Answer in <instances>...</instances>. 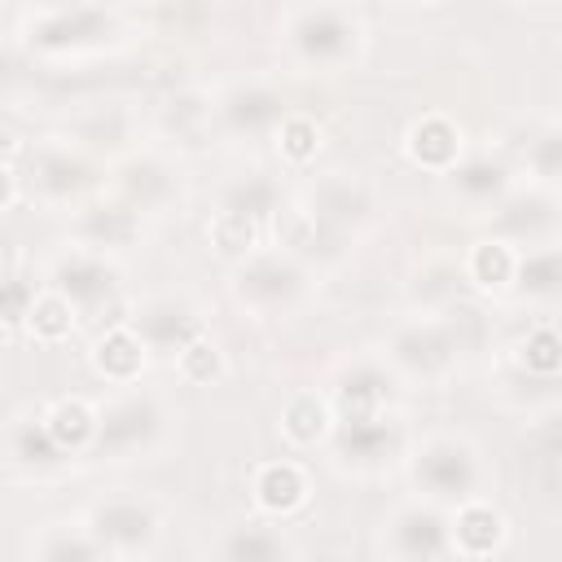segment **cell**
<instances>
[{
    "label": "cell",
    "instance_id": "obj_1",
    "mask_svg": "<svg viewBox=\"0 0 562 562\" xmlns=\"http://www.w3.org/2000/svg\"><path fill=\"white\" fill-rule=\"evenodd\" d=\"M290 40L303 61H316V66L342 61L356 44V22L347 9H303L290 22Z\"/></svg>",
    "mask_w": 562,
    "mask_h": 562
},
{
    "label": "cell",
    "instance_id": "obj_2",
    "mask_svg": "<svg viewBox=\"0 0 562 562\" xmlns=\"http://www.w3.org/2000/svg\"><path fill=\"white\" fill-rule=\"evenodd\" d=\"M413 474H417L422 492H430L435 501H465L474 492V483H479V465H474L470 448L465 443H452V439L430 443L417 457V470Z\"/></svg>",
    "mask_w": 562,
    "mask_h": 562
},
{
    "label": "cell",
    "instance_id": "obj_3",
    "mask_svg": "<svg viewBox=\"0 0 562 562\" xmlns=\"http://www.w3.org/2000/svg\"><path fill=\"white\" fill-rule=\"evenodd\" d=\"M158 422L162 413L149 404V400H123L114 408H105L97 417V435H92V448L97 452H132V448H145L154 435H158Z\"/></svg>",
    "mask_w": 562,
    "mask_h": 562
},
{
    "label": "cell",
    "instance_id": "obj_4",
    "mask_svg": "<svg viewBox=\"0 0 562 562\" xmlns=\"http://www.w3.org/2000/svg\"><path fill=\"white\" fill-rule=\"evenodd\" d=\"M299 290H303V272L290 259H281V255H259L237 277V294L246 303H255V307H281Z\"/></svg>",
    "mask_w": 562,
    "mask_h": 562
},
{
    "label": "cell",
    "instance_id": "obj_5",
    "mask_svg": "<svg viewBox=\"0 0 562 562\" xmlns=\"http://www.w3.org/2000/svg\"><path fill=\"white\" fill-rule=\"evenodd\" d=\"M132 334H136L140 347H149V351L180 356L189 342L202 338V325H198V316H193L189 307H180V303H154V307H145V312L136 316Z\"/></svg>",
    "mask_w": 562,
    "mask_h": 562
},
{
    "label": "cell",
    "instance_id": "obj_6",
    "mask_svg": "<svg viewBox=\"0 0 562 562\" xmlns=\"http://www.w3.org/2000/svg\"><path fill=\"white\" fill-rule=\"evenodd\" d=\"M92 540L110 549H140L154 540V514L140 501H105L92 509Z\"/></svg>",
    "mask_w": 562,
    "mask_h": 562
},
{
    "label": "cell",
    "instance_id": "obj_7",
    "mask_svg": "<svg viewBox=\"0 0 562 562\" xmlns=\"http://www.w3.org/2000/svg\"><path fill=\"white\" fill-rule=\"evenodd\" d=\"M110 31V13L105 9H88V4H70V9H48L31 22V40L44 48H66V44H83Z\"/></svg>",
    "mask_w": 562,
    "mask_h": 562
},
{
    "label": "cell",
    "instance_id": "obj_8",
    "mask_svg": "<svg viewBox=\"0 0 562 562\" xmlns=\"http://www.w3.org/2000/svg\"><path fill=\"white\" fill-rule=\"evenodd\" d=\"M220 114H224V123H228L233 132H241V136H263V132H272V127L285 119V101H281L272 88H263V83H241V88H233V92L224 97Z\"/></svg>",
    "mask_w": 562,
    "mask_h": 562
},
{
    "label": "cell",
    "instance_id": "obj_9",
    "mask_svg": "<svg viewBox=\"0 0 562 562\" xmlns=\"http://www.w3.org/2000/svg\"><path fill=\"white\" fill-rule=\"evenodd\" d=\"M391 544L400 558L408 562H435L443 549H448V522L435 514V509H404L395 522H391Z\"/></svg>",
    "mask_w": 562,
    "mask_h": 562
},
{
    "label": "cell",
    "instance_id": "obj_10",
    "mask_svg": "<svg viewBox=\"0 0 562 562\" xmlns=\"http://www.w3.org/2000/svg\"><path fill=\"white\" fill-rule=\"evenodd\" d=\"M57 299L75 307H97L114 294V268H105L97 255H70L57 263Z\"/></svg>",
    "mask_w": 562,
    "mask_h": 562
},
{
    "label": "cell",
    "instance_id": "obj_11",
    "mask_svg": "<svg viewBox=\"0 0 562 562\" xmlns=\"http://www.w3.org/2000/svg\"><path fill=\"white\" fill-rule=\"evenodd\" d=\"M452 351H457V338H452V329L439 325V321L408 325V329L395 338V360H400L404 369H413V373H439V369H448Z\"/></svg>",
    "mask_w": 562,
    "mask_h": 562
},
{
    "label": "cell",
    "instance_id": "obj_12",
    "mask_svg": "<svg viewBox=\"0 0 562 562\" xmlns=\"http://www.w3.org/2000/svg\"><path fill=\"white\" fill-rule=\"evenodd\" d=\"M400 443V430L391 417H342L338 422V452L347 461H360V465H373L382 457H391Z\"/></svg>",
    "mask_w": 562,
    "mask_h": 562
},
{
    "label": "cell",
    "instance_id": "obj_13",
    "mask_svg": "<svg viewBox=\"0 0 562 562\" xmlns=\"http://www.w3.org/2000/svg\"><path fill=\"white\" fill-rule=\"evenodd\" d=\"M364 211H369L364 189H360L356 180H347V176H329V180L316 184V193H312V211H307V215L342 233V228L356 224Z\"/></svg>",
    "mask_w": 562,
    "mask_h": 562
},
{
    "label": "cell",
    "instance_id": "obj_14",
    "mask_svg": "<svg viewBox=\"0 0 562 562\" xmlns=\"http://www.w3.org/2000/svg\"><path fill=\"white\" fill-rule=\"evenodd\" d=\"M281 206V189H277V180L272 176H241V180H233L228 189H224V215H233V220H241V224H259V220H268L272 211Z\"/></svg>",
    "mask_w": 562,
    "mask_h": 562
},
{
    "label": "cell",
    "instance_id": "obj_15",
    "mask_svg": "<svg viewBox=\"0 0 562 562\" xmlns=\"http://www.w3.org/2000/svg\"><path fill=\"white\" fill-rule=\"evenodd\" d=\"M386 400H391V378L378 364H356L338 386L342 417H378Z\"/></svg>",
    "mask_w": 562,
    "mask_h": 562
},
{
    "label": "cell",
    "instance_id": "obj_16",
    "mask_svg": "<svg viewBox=\"0 0 562 562\" xmlns=\"http://www.w3.org/2000/svg\"><path fill=\"white\" fill-rule=\"evenodd\" d=\"M220 558L224 562H285L290 558V544L268 522H250V527H237L224 540V553Z\"/></svg>",
    "mask_w": 562,
    "mask_h": 562
},
{
    "label": "cell",
    "instance_id": "obj_17",
    "mask_svg": "<svg viewBox=\"0 0 562 562\" xmlns=\"http://www.w3.org/2000/svg\"><path fill=\"white\" fill-rule=\"evenodd\" d=\"M119 184H123V206L127 211H149V206H158V202L171 198V176L158 162H149V158L127 162Z\"/></svg>",
    "mask_w": 562,
    "mask_h": 562
},
{
    "label": "cell",
    "instance_id": "obj_18",
    "mask_svg": "<svg viewBox=\"0 0 562 562\" xmlns=\"http://www.w3.org/2000/svg\"><path fill=\"white\" fill-rule=\"evenodd\" d=\"M35 184L48 198H70L75 189L88 184V162L70 158L66 149H44V154H35Z\"/></svg>",
    "mask_w": 562,
    "mask_h": 562
},
{
    "label": "cell",
    "instance_id": "obj_19",
    "mask_svg": "<svg viewBox=\"0 0 562 562\" xmlns=\"http://www.w3.org/2000/svg\"><path fill=\"white\" fill-rule=\"evenodd\" d=\"M553 224V202L549 198H540V193H527V198H514L505 211H496V233H505V237H540L544 228Z\"/></svg>",
    "mask_w": 562,
    "mask_h": 562
},
{
    "label": "cell",
    "instance_id": "obj_20",
    "mask_svg": "<svg viewBox=\"0 0 562 562\" xmlns=\"http://www.w3.org/2000/svg\"><path fill=\"white\" fill-rule=\"evenodd\" d=\"M79 233H83L92 246H127V241L140 233V220H136V211H127V206H92V211H83Z\"/></svg>",
    "mask_w": 562,
    "mask_h": 562
},
{
    "label": "cell",
    "instance_id": "obj_21",
    "mask_svg": "<svg viewBox=\"0 0 562 562\" xmlns=\"http://www.w3.org/2000/svg\"><path fill=\"white\" fill-rule=\"evenodd\" d=\"M408 149L426 167H448L457 158V127L448 119H422L408 136Z\"/></svg>",
    "mask_w": 562,
    "mask_h": 562
},
{
    "label": "cell",
    "instance_id": "obj_22",
    "mask_svg": "<svg viewBox=\"0 0 562 562\" xmlns=\"http://www.w3.org/2000/svg\"><path fill=\"white\" fill-rule=\"evenodd\" d=\"M505 180H509V171H505V162H496V158H470L465 167L452 171L457 193H465L470 202H492V198H501V193H505Z\"/></svg>",
    "mask_w": 562,
    "mask_h": 562
},
{
    "label": "cell",
    "instance_id": "obj_23",
    "mask_svg": "<svg viewBox=\"0 0 562 562\" xmlns=\"http://www.w3.org/2000/svg\"><path fill=\"white\" fill-rule=\"evenodd\" d=\"M522 294L531 299H553L558 294V281H562V263H558V250L544 246V250H531L522 263H514V277Z\"/></svg>",
    "mask_w": 562,
    "mask_h": 562
},
{
    "label": "cell",
    "instance_id": "obj_24",
    "mask_svg": "<svg viewBox=\"0 0 562 562\" xmlns=\"http://www.w3.org/2000/svg\"><path fill=\"white\" fill-rule=\"evenodd\" d=\"M44 430L53 435V443H57L61 452H66V448H88V443H92V435H97V417H92L83 404L66 400V404H57V408L48 413Z\"/></svg>",
    "mask_w": 562,
    "mask_h": 562
},
{
    "label": "cell",
    "instance_id": "obj_25",
    "mask_svg": "<svg viewBox=\"0 0 562 562\" xmlns=\"http://www.w3.org/2000/svg\"><path fill=\"white\" fill-rule=\"evenodd\" d=\"M140 360H145V347H140V338H136L132 329H114V334H105L101 347H97V364H101L110 378H132V373L140 369Z\"/></svg>",
    "mask_w": 562,
    "mask_h": 562
},
{
    "label": "cell",
    "instance_id": "obj_26",
    "mask_svg": "<svg viewBox=\"0 0 562 562\" xmlns=\"http://www.w3.org/2000/svg\"><path fill=\"white\" fill-rule=\"evenodd\" d=\"M501 540V514H492L487 505H465L457 514V544L470 553H487Z\"/></svg>",
    "mask_w": 562,
    "mask_h": 562
},
{
    "label": "cell",
    "instance_id": "obj_27",
    "mask_svg": "<svg viewBox=\"0 0 562 562\" xmlns=\"http://www.w3.org/2000/svg\"><path fill=\"white\" fill-rule=\"evenodd\" d=\"M255 492H259V501L268 505V509H294L299 501H303V474L294 470V465H268L263 474H259V483H255Z\"/></svg>",
    "mask_w": 562,
    "mask_h": 562
},
{
    "label": "cell",
    "instance_id": "obj_28",
    "mask_svg": "<svg viewBox=\"0 0 562 562\" xmlns=\"http://www.w3.org/2000/svg\"><path fill=\"white\" fill-rule=\"evenodd\" d=\"M40 562H101V544L92 540V531H53L44 540Z\"/></svg>",
    "mask_w": 562,
    "mask_h": 562
},
{
    "label": "cell",
    "instance_id": "obj_29",
    "mask_svg": "<svg viewBox=\"0 0 562 562\" xmlns=\"http://www.w3.org/2000/svg\"><path fill=\"white\" fill-rule=\"evenodd\" d=\"M470 272H474V281H483V285H501V281H509L514 277V259H509V250L505 246H479L474 250V259H470Z\"/></svg>",
    "mask_w": 562,
    "mask_h": 562
},
{
    "label": "cell",
    "instance_id": "obj_30",
    "mask_svg": "<svg viewBox=\"0 0 562 562\" xmlns=\"http://www.w3.org/2000/svg\"><path fill=\"white\" fill-rule=\"evenodd\" d=\"M285 430H290L299 443L316 439V435L325 430V408H321L312 395H299V400L285 408Z\"/></svg>",
    "mask_w": 562,
    "mask_h": 562
},
{
    "label": "cell",
    "instance_id": "obj_31",
    "mask_svg": "<svg viewBox=\"0 0 562 562\" xmlns=\"http://www.w3.org/2000/svg\"><path fill=\"white\" fill-rule=\"evenodd\" d=\"M18 457L22 461H35V465H53V461H61V448L53 443V435L44 430V422H26L18 430Z\"/></svg>",
    "mask_w": 562,
    "mask_h": 562
},
{
    "label": "cell",
    "instance_id": "obj_32",
    "mask_svg": "<svg viewBox=\"0 0 562 562\" xmlns=\"http://www.w3.org/2000/svg\"><path fill=\"white\" fill-rule=\"evenodd\" d=\"M522 360H527V369H536V373H553V369H558V334H553V329H536V334L522 342Z\"/></svg>",
    "mask_w": 562,
    "mask_h": 562
},
{
    "label": "cell",
    "instance_id": "obj_33",
    "mask_svg": "<svg viewBox=\"0 0 562 562\" xmlns=\"http://www.w3.org/2000/svg\"><path fill=\"white\" fill-rule=\"evenodd\" d=\"M527 162H531V171H536V176L553 180V176H558V167H562V136H558V132H544L540 140H531Z\"/></svg>",
    "mask_w": 562,
    "mask_h": 562
},
{
    "label": "cell",
    "instance_id": "obj_34",
    "mask_svg": "<svg viewBox=\"0 0 562 562\" xmlns=\"http://www.w3.org/2000/svg\"><path fill=\"white\" fill-rule=\"evenodd\" d=\"M31 321L44 338H57L70 329V303L66 299H44V303H31Z\"/></svg>",
    "mask_w": 562,
    "mask_h": 562
},
{
    "label": "cell",
    "instance_id": "obj_35",
    "mask_svg": "<svg viewBox=\"0 0 562 562\" xmlns=\"http://www.w3.org/2000/svg\"><path fill=\"white\" fill-rule=\"evenodd\" d=\"M281 145L290 158H307L316 149V123L312 119H281Z\"/></svg>",
    "mask_w": 562,
    "mask_h": 562
},
{
    "label": "cell",
    "instance_id": "obj_36",
    "mask_svg": "<svg viewBox=\"0 0 562 562\" xmlns=\"http://www.w3.org/2000/svg\"><path fill=\"white\" fill-rule=\"evenodd\" d=\"M31 303H35V294H31V285H26L22 277H4V281H0V312H4L9 321L31 316Z\"/></svg>",
    "mask_w": 562,
    "mask_h": 562
},
{
    "label": "cell",
    "instance_id": "obj_37",
    "mask_svg": "<svg viewBox=\"0 0 562 562\" xmlns=\"http://www.w3.org/2000/svg\"><path fill=\"white\" fill-rule=\"evenodd\" d=\"M180 364H184V373H189V378H211L220 360H215V347L198 338V342H189V347L180 351Z\"/></svg>",
    "mask_w": 562,
    "mask_h": 562
},
{
    "label": "cell",
    "instance_id": "obj_38",
    "mask_svg": "<svg viewBox=\"0 0 562 562\" xmlns=\"http://www.w3.org/2000/svg\"><path fill=\"white\" fill-rule=\"evenodd\" d=\"M211 233H215V241H220V250H241V246L250 241V233H255V228L220 211V220H215V228H211Z\"/></svg>",
    "mask_w": 562,
    "mask_h": 562
},
{
    "label": "cell",
    "instance_id": "obj_39",
    "mask_svg": "<svg viewBox=\"0 0 562 562\" xmlns=\"http://www.w3.org/2000/svg\"><path fill=\"white\" fill-rule=\"evenodd\" d=\"M9 193H13V176H9L4 167H0V206L9 202Z\"/></svg>",
    "mask_w": 562,
    "mask_h": 562
}]
</instances>
